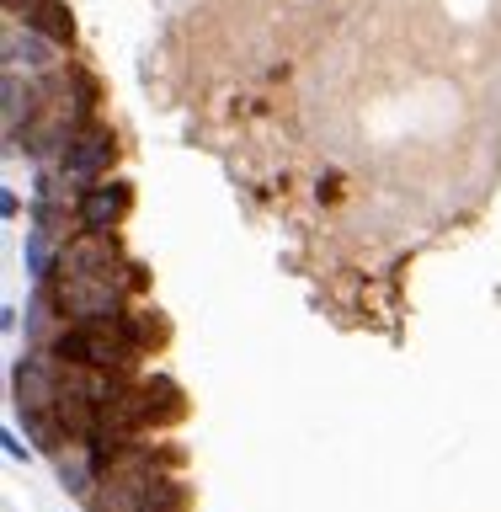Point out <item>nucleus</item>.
<instances>
[{
	"instance_id": "f03ea898",
	"label": "nucleus",
	"mask_w": 501,
	"mask_h": 512,
	"mask_svg": "<svg viewBox=\"0 0 501 512\" xmlns=\"http://www.w3.org/2000/svg\"><path fill=\"white\" fill-rule=\"evenodd\" d=\"M123 214H128V187L112 182V176H102V182H91V187L75 192V219H80V230L112 235Z\"/></svg>"
},
{
	"instance_id": "39448f33",
	"label": "nucleus",
	"mask_w": 501,
	"mask_h": 512,
	"mask_svg": "<svg viewBox=\"0 0 501 512\" xmlns=\"http://www.w3.org/2000/svg\"><path fill=\"white\" fill-rule=\"evenodd\" d=\"M123 331H128V342H134V352H155L160 342H166V320H160L155 310H123Z\"/></svg>"
},
{
	"instance_id": "0eeeda50",
	"label": "nucleus",
	"mask_w": 501,
	"mask_h": 512,
	"mask_svg": "<svg viewBox=\"0 0 501 512\" xmlns=\"http://www.w3.org/2000/svg\"><path fill=\"white\" fill-rule=\"evenodd\" d=\"M16 208H22V203H16V192H0V214L16 219Z\"/></svg>"
},
{
	"instance_id": "20e7f679",
	"label": "nucleus",
	"mask_w": 501,
	"mask_h": 512,
	"mask_svg": "<svg viewBox=\"0 0 501 512\" xmlns=\"http://www.w3.org/2000/svg\"><path fill=\"white\" fill-rule=\"evenodd\" d=\"M27 27H38L43 38H54L59 48L75 43V16H70L64 0H32V6H27Z\"/></svg>"
},
{
	"instance_id": "7ed1b4c3",
	"label": "nucleus",
	"mask_w": 501,
	"mask_h": 512,
	"mask_svg": "<svg viewBox=\"0 0 501 512\" xmlns=\"http://www.w3.org/2000/svg\"><path fill=\"white\" fill-rule=\"evenodd\" d=\"M54 38H43L38 27H22V16H11V27H6V70H27V75H54Z\"/></svg>"
},
{
	"instance_id": "f257e3e1",
	"label": "nucleus",
	"mask_w": 501,
	"mask_h": 512,
	"mask_svg": "<svg viewBox=\"0 0 501 512\" xmlns=\"http://www.w3.org/2000/svg\"><path fill=\"white\" fill-rule=\"evenodd\" d=\"M112 160H118V139H112V128H107V123H86V128L70 139V150H64L59 171L70 176L75 187H91V182H102V176L112 171Z\"/></svg>"
},
{
	"instance_id": "6e6552de",
	"label": "nucleus",
	"mask_w": 501,
	"mask_h": 512,
	"mask_svg": "<svg viewBox=\"0 0 501 512\" xmlns=\"http://www.w3.org/2000/svg\"><path fill=\"white\" fill-rule=\"evenodd\" d=\"M27 6L32 0H6V16H27Z\"/></svg>"
},
{
	"instance_id": "423d86ee",
	"label": "nucleus",
	"mask_w": 501,
	"mask_h": 512,
	"mask_svg": "<svg viewBox=\"0 0 501 512\" xmlns=\"http://www.w3.org/2000/svg\"><path fill=\"white\" fill-rule=\"evenodd\" d=\"M6 459H16V464H27V459H32V448L16 438V432H6Z\"/></svg>"
}]
</instances>
